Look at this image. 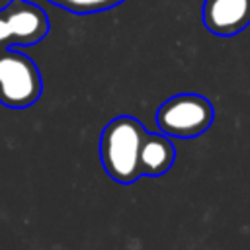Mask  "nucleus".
I'll use <instances>...</instances> for the list:
<instances>
[{
    "label": "nucleus",
    "instance_id": "nucleus-1",
    "mask_svg": "<svg viewBox=\"0 0 250 250\" xmlns=\"http://www.w3.org/2000/svg\"><path fill=\"white\" fill-rule=\"evenodd\" d=\"M146 137L143 123L131 115L111 119L100 137V158L107 176L119 184H133L141 176L139 158Z\"/></svg>",
    "mask_w": 250,
    "mask_h": 250
},
{
    "label": "nucleus",
    "instance_id": "nucleus-2",
    "mask_svg": "<svg viewBox=\"0 0 250 250\" xmlns=\"http://www.w3.org/2000/svg\"><path fill=\"white\" fill-rule=\"evenodd\" d=\"M43 92V80L35 62L16 51H0V104L12 109L33 105Z\"/></svg>",
    "mask_w": 250,
    "mask_h": 250
},
{
    "label": "nucleus",
    "instance_id": "nucleus-3",
    "mask_svg": "<svg viewBox=\"0 0 250 250\" xmlns=\"http://www.w3.org/2000/svg\"><path fill=\"white\" fill-rule=\"evenodd\" d=\"M215 111L207 98L199 94H178L168 98L156 111V125L164 135L191 139L213 123Z\"/></svg>",
    "mask_w": 250,
    "mask_h": 250
},
{
    "label": "nucleus",
    "instance_id": "nucleus-4",
    "mask_svg": "<svg viewBox=\"0 0 250 250\" xmlns=\"http://www.w3.org/2000/svg\"><path fill=\"white\" fill-rule=\"evenodd\" d=\"M49 18L43 8L29 0H10L0 10V51L29 47L45 39Z\"/></svg>",
    "mask_w": 250,
    "mask_h": 250
},
{
    "label": "nucleus",
    "instance_id": "nucleus-5",
    "mask_svg": "<svg viewBox=\"0 0 250 250\" xmlns=\"http://www.w3.org/2000/svg\"><path fill=\"white\" fill-rule=\"evenodd\" d=\"M201 16L215 35H234L250 25V0H205Z\"/></svg>",
    "mask_w": 250,
    "mask_h": 250
},
{
    "label": "nucleus",
    "instance_id": "nucleus-6",
    "mask_svg": "<svg viewBox=\"0 0 250 250\" xmlns=\"http://www.w3.org/2000/svg\"><path fill=\"white\" fill-rule=\"evenodd\" d=\"M174 156V145L168 141L166 135L146 133L139 158L141 176H162L172 168Z\"/></svg>",
    "mask_w": 250,
    "mask_h": 250
},
{
    "label": "nucleus",
    "instance_id": "nucleus-7",
    "mask_svg": "<svg viewBox=\"0 0 250 250\" xmlns=\"http://www.w3.org/2000/svg\"><path fill=\"white\" fill-rule=\"evenodd\" d=\"M49 2L74 14H94V12L109 10L125 0H49Z\"/></svg>",
    "mask_w": 250,
    "mask_h": 250
}]
</instances>
